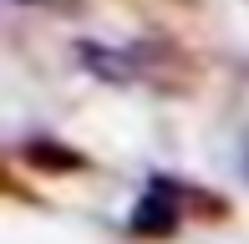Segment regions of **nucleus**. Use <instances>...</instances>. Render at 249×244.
I'll use <instances>...</instances> for the list:
<instances>
[{
	"instance_id": "f257e3e1",
	"label": "nucleus",
	"mask_w": 249,
	"mask_h": 244,
	"mask_svg": "<svg viewBox=\"0 0 249 244\" xmlns=\"http://www.w3.org/2000/svg\"><path fill=\"white\" fill-rule=\"evenodd\" d=\"M173 219H178V209H173V188L168 183H153L148 198L132 209V229H138V234H168Z\"/></svg>"
}]
</instances>
